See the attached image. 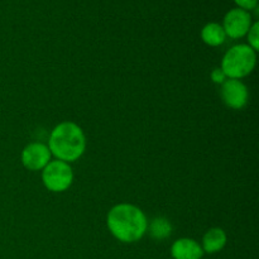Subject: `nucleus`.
I'll list each match as a JSON object with an SVG mask.
<instances>
[{
    "label": "nucleus",
    "mask_w": 259,
    "mask_h": 259,
    "mask_svg": "<svg viewBox=\"0 0 259 259\" xmlns=\"http://www.w3.org/2000/svg\"><path fill=\"white\" fill-rule=\"evenodd\" d=\"M201 39L211 47H218L225 42L227 34H225V30L222 24L211 22L207 23L201 29Z\"/></svg>",
    "instance_id": "9d476101"
},
{
    "label": "nucleus",
    "mask_w": 259,
    "mask_h": 259,
    "mask_svg": "<svg viewBox=\"0 0 259 259\" xmlns=\"http://www.w3.org/2000/svg\"><path fill=\"white\" fill-rule=\"evenodd\" d=\"M234 2L238 5V8L247 10V12L255 9L258 5V0H234Z\"/></svg>",
    "instance_id": "ddd939ff"
},
{
    "label": "nucleus",
    "mask_w": 259,
    "mask_h": 259,
    "mask_svg": "<svg viewBox=\"0 0 259 259\" xmlns=\"http://www.w3.org/2000/svg\"><path fill=\"white\" fill-rule=\"evenodd\" d=\"M106 224L116 239L123 243H134L147 233L148 220L139 207L132 204H118L108 212Z\"/></svg>",
    "instance_id": "f257e3e1"
},
{
    "label": "nucleus",
    "mask_w": 259,
    "mask_h": 259,
    "mask_svg": "<svg viewBox=\"0 0 259 259\" xmlns=\"http://www.w3.org/2000/svg\"><path fill=\"white\" fill-rule=\"evenodd\" d=\"M220 94H222V99L225 105L234 110H240L244 108L249 98L247 86L240 80H235V78H229L224 83H222Z\"/></svg>",
    "instance_id": "423d86ee"
},
{
    "label": "nucleus",
    "mask_w": 259,
    "mask_h": 259,
    "mask_svg": "<svg viewBox=\"0 0 259 259\" xmlns=\"http://www.w3.org/2000/svg\"><path fill=\"white\" fill-rule=\"evenodd\" d=\"M42 181L47 190L52 192H63L73 181L72 168L66 162L56 159L51 161L42 169Z\"/></svg>",
    "instance_id": "20e7f679"
},
{
    "label": "nucleus",
    "mask_w": 259,
    "mask_h": 259,
    "mask_svg": "<svg viewBox=\"0 0 259 259\" xmlns=\"http://www.w3.org/2000/svg\"><path fill=\"white\" fill-rule=\"evenodd\" d=\"M210 77H211V80L214 81L215 83H224L228 78L227 76H225V73L223 72L222 68H214V70L211 71V73H210Z\"/></svg>",
    "instance_id": "4468645a"
},
{
    "label": "nucleus",
    "mask_w": 259,
    "mask_h": 259,
    "mask_svg": "<svg viewBox=\"0 0 259 259\" xmlns=\"http://www.w3.org/2000/svg\"><path fill=\"white\" fill-rule=\"evenodd\" d=\"M258 32H259V23L255 22V23H253L252 27L249 28V30H248V33H247L248 42H249V45H248V46H249L252 50H254L255 52H257L258 48H259Z\"/></svg>",
    "instance_id": "f8f14e48"
},
{
    "label": "nucleus",
    "mask_w": 259,
    "mask_h": 259,
    "mask_svg": "<svg viewBox=\"0 0 259 259\" xmlns=\"http://www.w3.org/2000/svg\"><path fill=\"white\" fill-rule=\"evenodd\" d=\"M171 255L174 259H201L204 250L196 240L181 238L172 244Z\"/></svg>",
    "instance_id": "6e6552de"
},
{
    "label": "nucleus",
    "mask_w": 259,
    "mask_h": 259,
    "mask_svg": "<svg viewBox=\"0 0 259 259\" xmlns=\"http://www.w3.org/2000/svg\"><path fill=\"white\" fill-rule=\"evenodd\" d=\"M255 51L248 45H237L230 48L222 61V70L229 78H240L249 75L255 67Z\"/></svg>",
    "instance_id": "7ed1b4c3"
},
{
    "label": "nucleus",
    "mask_w": 259,
    "mask_h": 259,
    "mask_svg": "<svg viewBox=\"0 0 259 259\" xmlns=\"http://www.w3.org/2000/svg\"><path fill=\"white\" fill-rule=\"evenodd\" d=\"M51 152L46 144L34 142L23 149L22 163L29 171H39L43 169L51 162Z\"/></svg>",
    "instance_id": "0eeeda50"
},
{
    "label": "nucleus",
    "mask_w": 259,
    "mask_h": 259,
    "mask_svg": "<svg viewBox=\"0 0 259 259\" xmlns=\"http://www.w3.org/2000/svg\"><path fill=\"white\" fill-rule=\"evenodd\" d=\"M147 230H149V234L153 239L156 240H163L171 235L172 233V225L166 218H154L151 223H149Z\"/></svg>",
    "instance_id": "9b49d317"
},
{
    "label": "nucleus",
    "mask_w": 259,
    "mask_h": 259,
    "mask_svg": "<svg viewBox=\"0 0 259 259\" xmlns=\"http://www.w3.org/2000/svg\"><path fill=\"white\" fill-rule=\"evenodd\" d=\"M227 233L222 228H212L202 238V250L204 253L214 254L220 252L227 245Z\"/></svg>",
    "instance_id": "1a4fd4ad"
},
{
    "label": "nucleus",
    "mask_w": 259,
    "mask_h": 259,
    "mask_svg": "<svg viewBox=\"0 0 259 259\" xmlns=\"http://www.w3.org/2000/svg\"><path fill=\"white\" fill-rule=\"evenodd\" d=\"M47 147L51 154L60 161L75 162L86 149L85 133L76 123L63 121L53 128Z\"/></svg>",
    "instance_id": "f03ea898"
},
{
    "label": "nucleus",
    "mask_w": 259,
    "mask_h": 259,
    "mask_svg": "<svg viewBox=\"0 0 259 259\" xmlns=\"http://www.w3.org/2000/svg\"><path fill=\"white\" fill-rule=\"evenodd\" d=\"M252 24L250 13L240 9V8H235V9L229 10L225 14L223 28H224L227 37L238 39V38H242L247 34Z\"/></svg>",
    "instance_id": "39448f33"
}]
</instances>
